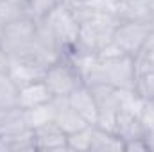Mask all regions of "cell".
I'll use <instances>...</instances> for the list:
<instances>
[{"label": "cell", "instance_id": "obj_29", "mask_svg": "<svg viewBox=\"0 0 154 152\" xmlns=\"http://www.w3.org/2000/svg\"><path fill=\"white\" fill-rule=\"evenodd\" d=\"M0 39H2V23H0Z\"/></svg>", "mask_w": 154, "mask_h": 152}, {"label": "cell", "instance_id": "obj_24", "mask_svg": "<svg viewBox=\"0 0 154 152\" xmlns=\"http://www.w3.org/2000/svg\"><path fill=\"white\" fill-rule=\"evenodd\" d=\"M124 152H149V145H147L145 136L125 140L124 141Z\"/></svg>", "mask_w": 154, "mask_h": 152}, {"label": "cell", "instance_id": "obj_26", "mask_svg": "<svg viewBox=\"0 0 154 152\" xmlns=\"http://www.w3.org/2000/svg\"><path fill=\"white\" fill-rule=\"evenodd\" d=\"M82 0H57V4H65V5H68V7H74L77 4H81Z\"/></svg>", "mask_w": 154, "mask_h": 152}, {"label": "cell", "instance_id": "obj_6", "mask_svg": "<svg viewBox=\"0 0 154 152\" xmlns=\"http://www.w3.org/2000/svg\"><path fill=\"white\" fill-rule=\"evenodd\" d=\"M45 66L27 59V57H7L5 56V72L14 81V84L20 88L27 82L43 79L45 75Z\"/></svg>", "mask_w": 154, "mask_h": 152}, {"label": "cell", "instance_id": "obj_19", "mask_svg": "<svg viewBox=\"0 0 154 152\" xmlns=\"http://www.w3.org/2000/svg\"><path fill=\"white\" fill-rule=\"evenodd\" d=\"M134 91L143 100H154V70H138Z\"/></svg>", "mask_w": 154, "mask_h": 152}, {"label": "cell", "instance_id": "obj_10", "mask_svg": "<svg viewBox=\"0 0 154 152\" xmlns=\"http://www.w3.org/2000/svg\"><path fill=\"white\" fill-rule=\"evenodd\" d=\"M116 18L120 22H140L151 25V0H120Z\"/></svg>", "mask_w": 154, "mask_h": 152}, {"label": "cell", "instance_id": "obj_4", "mask_svg": "<svg viewBox=\"0 0 154 152\" xmlns=\"http://www.w3.org/2000/svg\"><path fill=\"white\" fill-rule=\"evenodd\" d=\"M152 29L149 23L140 22H118L113 31V43L125 54L134 59L147 48L149 41L152 38Z\"/></svg>", "mask_w": 154, "mask_h": 152}, {"label": "cell", "instance_id": "obj_7", "mask_svg": "<svg viewBox=\"0 0 154 152\" xmlns=\"http://www.w3.org/2000/svg\"><path fill=\"white\" fill-rule=\"evenodd\" d=\"M52 99H54V95L50 93V90L43 79L27 82L18 88V106L25 111L32 109L36 106H41V104H47Z\"/></svg>", "mask_w": 154, "mask_h": 152}, {"label": "cell", "instance_id": "obj_14", "mask_svg": "<svg viewBox=\"0 0 154 152\" xmlns=\"http://www.w3.org/2000/svg\"><path fill=\"white\" fill-rule=\"evenodd\" d=\"M0 152H36L32 129L0 136Z\"/></svg>", "mask_w": 154, "mask_h": 152}, {"label": "cell", "instance_id": "obj_27", "mask_svg": "<svg viewBox=\"0 0 154 152\" xmlns=\"http://www.w3.org/2000/svg\"><path fill=\"white\" fill-rule=\"evenodd\" d=\"M0 70H5V54L0 47Z\"/></svg>", "mask_w": 154, "mask_h": 152}, {"label": "cell", "instance_id": "obj_13", "mask_svg": "<svg viewBox=\"0 0 154 152\" xmlns=\"http://www.w3.org/2000/svg\"><path fill=\"white\" fill-rule=\"evenodd\" d=\"M90 152H124V141L115 132L104 131L97 125H91Z\"/></svg>", "mask_w": 154, "mask_h": 152}, {"label": "cell", "instance_id": "obj_18", "mask_svg": "<svg viewBox=\"0 0 154 152\" xmlns=\"http://www.w3.org/2000/svg\"><path fill=\"white\" fill-rule=\"evenodd\" d=\"M18 106V86L5 70H0V109Z\"/></svg>", "mask_w": 154, "mask_h": 152}, {"label": "cell", "instance_id": "obj_15", "mask_svg": "<svg viewBox=\"0 0 154 152\" xmlns=\"http://www.w3.org/2000/svg\"><path fill=\"white\" fill-rule=\"evenodd\" d=\"M115 134L122 138V141L145 136V134H143V129H142V125H140L138 116H136V114H131V113H125V111H118Z\"/></svg>", "mask_w": 154, "mask_h": 152}, {"label": "cell", "instance_id": "obj_20", "mask_svg": "<svg viewBox=\"0 0 154 152\" xmlns=\"http://www.w3.org/2000/svg\"><path fill=\"white\" fill-rule=\"evenodd\" d=\"M91 145V125L68 134V150L72 152H90Z\"/></svg>", "mask_w": 154, "mask_h": 152}, {"label": "cell", "instance_id": "obj_9", "mask_svg": "<svg viewBox=\"0 0 154 152\" xmlns=\"http://www.w3.org/2000/svg\"><path fill=\"white\" fill-rule=\"evenodd\" d=\"M61 131L66 134H74L77 131L88 127L90 123L77 113L75 109L68 104L66 99H56V120H54Z\"/></svg>", "mask_w": 154, "mask_h": 152}, {"label": "cell", "instance_id": "obj_21", "mask_svg": "<svg viewBox=\"0 0 154 152\" xmlns=\"http://www.w3.org/2000/svg\"><path fill=\"white\" fill-rule=\"evenodd\" d=\"M120 0H82L81 5L95 11V13H104V14H116ZM79 5V4H77ZM75 7V5H74Z\"/></svg>", "mask_w": 154, "mask_h": 152}, {"label": "cell", "instance_id": "obj_1", "mask_svg": "<svg viewBox=\"0 0 154 152\" xmlns=\"http://www.w3.org/2000/svg\"><path fill=\"white\" fill-rule=\"evenodd\" d=\"M45 31L56 39L63 54H68L79 36V20L72 7L65 4H56L43 18H39Z\"/></svg>", "mask_w": 154, "mask_h": 152}, {"label": "cell", "instance_id": "obj_28", "mask_svg": "<svg viewBox=\"0 0 154 152\" xmlns=\"http://www.w3.org/2000/svg\"><path fill=\"white\" fill-rule=\"evenodd\" d=\"M151 29L154 32V0H151Z\"/></svg>", "mask_w": 154, "mask_h": 152}, {"label": "cell", "instance_id": "obj_3", "mask_svg": "<svg viewBox=\"0 0 154 152\" xmlns=\"http://www.w3.org/2000/svg\"><path fill=\"white\" fill-rule=\"evenodd\" d=\"M36 34H38V18L34 16L4 23L0 47L5 56H22L32 47V43L36 41Z\"/></svg>", "mask_w": 154, "mask_h": 152}, {"label": "cell", "instance_id": "obj_12", "mask_svg": "<svg viewBox=\"0 0 154 152\" xmlns=\"http://www.w3.org/2000/svg\"><path fill=\"white\" fill-rule=\"evenodd\" d=\"M31 129L25 118V109L20 106H11L5 109H0V136L16 134L22 131Z\"/></svg>", "mask_w": 154, "mask_h": 152}, {"label": "cell", "instance_id": "obj_16", "mask_svg": "<svg viewBox=\"0 0 154 152\" xmlns=\"http://www.w3.org/2000/svg\"><path fill=\"white\" fill-rule=\"evenodd\" d=\"M25 118H27V123H29V127L32 131L38 129V127L47 125V123H52L56 120V99H52L47 104L36 106L32 109H27Z\"/></svg>", "mask_w": 154, "mask_h": 152}, {"label": "cell", "instance_id": "obj_5", "mask_svg": "<svg viewBox=\"0 0 154 152\" xmlns=\"http://www.w3.org/2000/svg\"><path fill=\"white\" fill-rule=\"evenodd\" d=\"M34 132L36 152H65L68 150V134L59 129L56 122L38 127Z\"/></svg>", "mask_w": 154, "mask_h": 152}, {"label": "cell", "instance_id": "obj_25", "mask_svg": "<svg viewBox=\"0 0 154 152\" xmlns=\"http://www.w3.org/2000/svg\"><path fill=\"white\" fill-rule=\"evenodd\" d=\"M147 145H149V152H154V132L152 134H145Z\"/></svg>", "mask_w": 154, "mask_h": 152}, {"label": "cell", "instance_id": "obj_8", "mask_svg": "<svg viewBox=\"0 0 154 152\" xmlns=\"http://www.w3.org/2000/svg\"><path fill=\"white\" fill-rule=\"evenodd\" d=\"M66 100H68V104H70L90 125H95L97 116H99V108H97V102H95V99H93L91 90H90L86 84L79 86L75 91H72V93L66 97Z\"/></svg>", "mask_w": 154, "mask_h": 152}, {"label": "cell", "instance_id": "obj_17", "mask_svg": "<svg viewBox=\"0 0 154 152\" xmlns=\"http://www.w3.org/2000/svg\"><path fill=\"white\" fill-rule=\"evenodd\" d=\"M32 16L29 5L25 0H7V2H0V23H11L22 18Z\"/></svg>", "mask_w": 154, "mask_h": 152}, {"label": "cell", "instance_id": "obj_22", "mask_svg": "<svg viewBox=\"0 0 154 152\" xmlns=\"http://www.w3.org/2000/svg\"><path fill=\"white\" fill-rule=\"evenodd\" d=\"M140 125L143 129V134H152L154 132V100H145L143 108L138 114Z\"/></svg>", "mask_w": 154, "mask_h": 152}, {"label": "cell", "instance_id": "obj_2", "mask_svg": "<svg viewBox=\"0 0 154 152\" xmlns=\"http://www.w3.org/2000/svg\"><path fill=\"white\" fill-rule=\"evenodd\" d=\"M43 81L48 86L50 93L54 95V99H66L72 91H75L79 86L84 84L77 66L66 54L61 56L45 70Z\"/></svg>", "mask_w": 154, "mask_h": 152}, {"label": "cell", "instance_id": "obj_23", "mask_svg": "<svg viewBox=\"0 0 154 152\" xmlns=\"http://www.w3.org/2000/svg\"><path fill=\"white\" fill-rule=\"evenodd\" d=\"M27 2V5H29V9H31V13H32V16L34 18H43L56 4H57V0H25Z\"/></svg>", "mask_w": 154, "mask_h": 152}, {"label": "cell", "instance_id": "obj_11", "mask_svg": "<svg viewBox=\"0 0 154 152\" xmlns=\"http://www.w3.org/2000/svg\"><path fill=\"white\" fill-rule=\"evenodd\" d=\"M97 102L99 114H118L120 111V90L109 84H93L88 86Z\"/></svg>", "mask_w": 154, "mask_h": 152}, {"label": "cell", "instance_id": "obj_30", "mask_svg": "<svg viewBox=\"0 0 154 152\" xmlns=\"http://www.w3.org/2000/svg\"><path fill=\"white\" fill-rule=\"evenodd\" d=\"M0 2H7V0H0Z\"/></svg>", "mask_w": 154, "mask_h": 152}]
</instances>
